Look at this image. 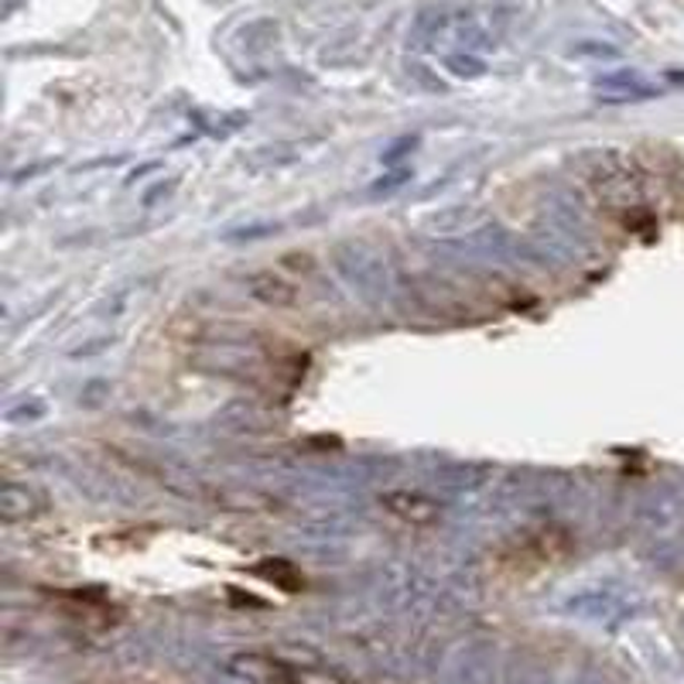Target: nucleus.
Listing matches in <instances>:
<instances>
[{"label": "nucleus", "instance_id": "f257e3e1", "mask_svg": "<svg viewBox=\"0 0 684 684\" xmlns=\"http://www.w3.org/2000/svg\"><path fill=\"white\" fill-rule=\"evenodd\" d=\"M387 507H390L394 514L407 517V521H415V524L435 517V504H428V499H422V496H407V493H394V496H387Z\"/></svg>", "mask_w": 684, "mask_h": 684}]
</instances>
